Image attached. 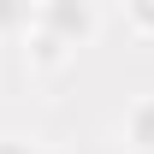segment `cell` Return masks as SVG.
Here are the masks:
<instances>
[{"instance_id": "5b68a950", "label": "cell", "mask_w": 154, "mask_h": 154, "mask_svg": "<svg viewBox=\"0 0 154 154\" xmlns=\"http://www.w3.org/2000/svg\"><path fill=\"white\" fill-rule=\"evenodd\" d=\"M0 154H48L42 142H24V136H0Z\"/></svg>"}, {"instance_id": "6da1fadb", "label": "cell", "mask_w": 154, "mask_h": 154, "mask_svg": "<svg viewBox=\"0 0 154 154\" xmlns=\"http://www.w3.org/2000/svg\"><path fill=\"white\" fill-rule=\"evenodd\" d=\"M101 24H107V12L89 6V0H48V6H36V30H48L54 42H65L71 54L101 36Z\"/></svg>"}, {"instance_id": "277c9868", "label": "cell", "mask_w": 154, "mask_h": 154, "mask_svg": "<svg viewBox=\"0 0 154 154\" xmlns=\"http://www.w3.org/2000/svg\"><path fill=\"white\" fill-rule=\"evenodd\" d=\"M125 30L136 42H154V0H131L125 6Z\"/></svg>"}, {"instance_id": "7a4b0ae2", "label": "cell", "mask_w": 154, "mask_h": 154, "mask_svg": "<svg viewBox=\"0 0 154 154\" xmlns=\"http://www.w3.org/2000/svg\"><path fill=\"white\" fill-rule=\"evenodd\" d=\"M119 142L131 154H154V89H142V95L119 113Z\"/></svg>"}, {"instance_id": "3957f363", "label": "cell", "mask_w": 154, "mask_h": 154, "mask_svg": "<svg viewBox=\"0 0 154 154\" xmlns=\"http://www.w3.org/2000/svg\"><path fill=\"white\" fill-rule=\"evenodd\" d=\"M71 59H77V54L65 48V42H54L48 30H36V24H30V36H24V65H30L36 77H59Z\"/></svg>"}]
</instances>
